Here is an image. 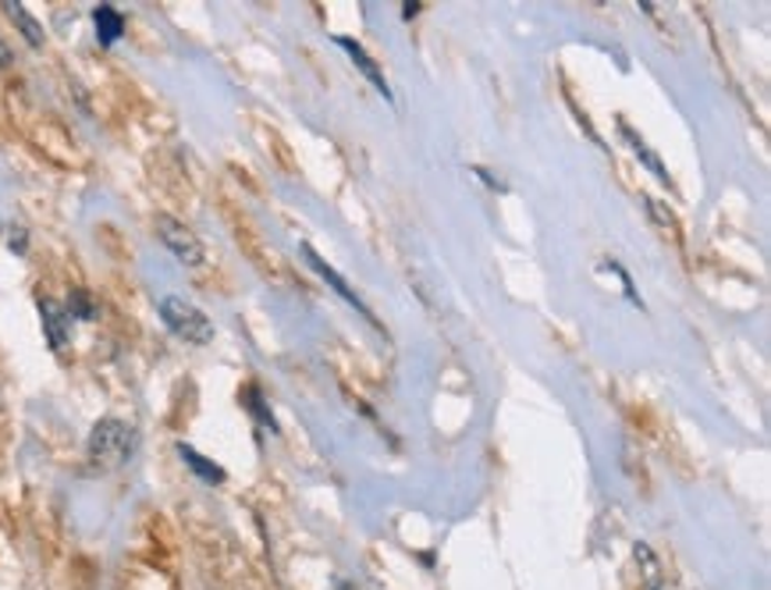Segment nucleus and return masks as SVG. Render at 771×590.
Here are the masks:
<instances>
[{"label":"nucleus","mask_w":771,"mask_h":590,"mask_svg":"<svg viewBox=\"0 0 771 590\" xmlns=\"http://www.w3.org/2000/svg\"><path fill=\"white\" fill-rule=\"evenodd\" d=\"M4 11H8V19L22 29V37H26L32 47H43V40H47V37H43V26H40L37 19H32V14L19 4V0H8Z\"/></svg>","instance_id":"1a4fd4ad"},{"label":"nucleus","mask_w":771,"mask_h":590,"mask_svg":"<svg viewBox=\"0 0 771 590\" xmlns=\"http://www.w3.org/2000/svg\"><path fill=\"white\" fill-rule=\"evenodd\" d=\"M161 317L168 324V332H174L189 345L214 342V324H210V317L203 314L200 306H192L189 299H182V295H168V299H161Z\"/></svg>","instance_id":"f03ea898"},{"label":"nucleus","mask_w":771,"mask_h":590,"mask_svg":"<svg viewBox=\"0 0 771 590\" xmlns=\"http://www.w3.org/2000/svg\"><path fill=\"white\" fill-rule=\"evenodd\" d=\"M179 456L192 466V470H196L203 480H210V484H221L224 480V470H221V466H214V462H210V459H203L200 452H196V448H189V445H179Z\"/></svg>","instance_id":"9d476101"},{"label":"nucleus","mask_w":771,"mask_h":590,"mask_svg":"<svg viewBox=\"0 0 771 590\" xmlns=\"http://www.w3.org/2000/svg\"><path fill=\"white\" fill-rule=\"evenodd\" d=\"M135 452V430L129 424L114 420H100L90 434V459L100 470H114V466H125Z\"/></svg>","instance_id":"f257e3e1"},{"label":"nucleus","mask_w":771,"mask_h":590,"mask_svg":"<svg viewBox=\"0 0 771 590\" xmlns=\"http://www.w3.org/2000/svg\"><path fill=\"white\" fill-rule=\"evenodd\" d=\"M156 235H161L164 246L174 253V260H182L185 267H200L206 253H203V242L196 238V232L189 228V224L174 221L168 214H156Z\"/></svg>","instance_id":"7ed1b4c3"},{"label":"nucleus","mask_w":771,"mask_h":590,"mask_svg":"<svg viewBox=\"0 0 771 590\" xmlns=\"http://www.w3.org/2000/svg\"><path fill=\"white\" fill-rule=\"evenodd\" d=\"M619 132H622V139H626V143H629V150H633L637 153V161L647 167V171H651V175L661 182V185H672V179H669V171H665V164H661V157H658V153L651 150V146H647L643 143V139L633 132V129H629V121H619Z\"/></svg>","instance_id":"423d86ee"},{"label":"nucleus","mask_w":771,"mask_h":590,"mask_svg":"<svg viewBox=\"0 0 771 590\" xmlns=\"http://www.w3.org/2000/svg\"><path fill=\"white\" fill-rule=\"evenodd\" d=\"M335 43H338V47L345 50V54H348V58H353V61H356V68H359V72H363L366 79H371V82L377 85V93H381L384 100H392V90H388V79H384V75H381V68H377V61H374L371 54H366V50H363V47H359L356 40H348V37H335Z\"/></svg>","instance_id":"39448f33"},{"label":"nucleus","mask_w":771,"mask_h":590,"mask_svg":"<svg viewBox=\"0 0 771 590\" xmlns=\"http://www.w3.org/2000/svg\"><path fill=\"white\" fill-rule=\"evenodd\" d=\"M68 317L93 321L97 309H93V303H90V295H85V292H72V299H68Z\"/></svg>","instance_id":"f8f14e48"},{"label":"nucleus","mask_w":771,"mask_h":590,"mask_svg":"<svg viewBox=\"0 0 771 590\" xmlns=\"http://www.w3.org/2000/svg\"><path fill=\"white\" fill-rule=\"evenodd\" d=\"M14 58H11V47L4 43V40H0V68H4V64H11Z\"/></svg>","instance_id":"ddd939ff"},{"label":"nucleus","mask_w":771,"mask_h":590,"mask_svg":"<svg viewBox=\"0 0 771 590\" xmlns=\"http://www.w3.org/2000/svg\"><path fill=\"white\" fill-rule=\"evenodd\" d=\"M303 256L310 260V267H313V271H317V274L324 277V282H327L331 288H335V292L342 295V299H345L348 306H356V309H359V314H363L366 321H374V309H371V306H366V303L359 299V292H356L353 285H348V282H345V277H342V274H338L335 267H331V264H327V260H324V256H321L317 250H313V246H303Z\"/></svg>","instance_id":"20e7f679"},{"label":"nucleus","mask_w":771,"mask_h":590,"mask_svg":"<svg viewBox=\"0 0 771 590\" xmlns=\"http://www.w3.org/2000/svg\"><path fill=\"white\" fill-rule=\"evenodd\" d=\"M643 206H647V214L655 217V224L661 228V235H669L672 242H679V221L672 217V211H665V206L651 196H643Z\"/></svg>","instance_id":"9b49d317"},{"label":"nucleus","mask_w":771,"mask_h":590,"mask_svg":"<svg viewBox=\"0 0 771 590\" xmlns=\"http://www.w3.org/2000/svg\"><path fill=\"white\" fill-rule=\"evenodd\" d=\"M416 11H419V4H416V0H409V4H406V11H402V14H406V19H413Z\"/></svg>","instance_id":"4468645a"},{"label":"nucleus","mask_w":771,"mask_h":590,"mask_svg":"<svg viewBox=\"0 0 771 590\" xmlns=\"http://www.w3.org/2000/svg\"><path fill=\"white\" fill-rule=\"evenodd\" d=\"M93 22H97V40H100L103 47L118 43L121 29H125V19H121L118 8H111V4H100V8L93 11Z\"/></svg>","instance_id":"6e6552de"},{"label":"nucleus","mask_w":771,"mask_h":590,"mask_svg":"<svg viewBox=\"0 0 771 590\" xmlns=\"http://www.w3.org/2000/svg\"><path fill=\"white\" fill-rule=\"evenodd\" d=\"M40 314H43V332H47V342H50V349H64L68 345V309H61L54 299H40Z\"/></svg>","instance_id":"0eeeda50"}]
</instances>
